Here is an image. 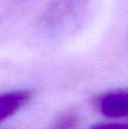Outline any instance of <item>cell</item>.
Wrapping results in <instances>:
<instances>
[{
    "label": "cell",
    "mask_w": 128,
    "mask_h": 129,
    "mask_svg": "<svg viewBox=\"0 0 128 129\" xmlns=\"http://www.w3.org/2000/svg\"><path fill=\"white\" fill-rule=\"evenodd\" d=\"M98 107L100 112L108 118L128 117V88L115 89L101 95Z\"/></svg>",
    "instance_id": "obj_1"
},
{
    "label": "cell",
    "mask_w": 128,
    "mask_h": 129,
    "mask_svg": "<svg viewBox=\"0 0 128 129\" xmlns=\"http://www.w3.org/2000/svg\"><path fill=\"white\" fill-rule=\"evenodd\" d=\"M33 98L31 89H15L0 93V122L13 117Z\"/></svg>",
    "instance_id": "obj_2"
},
{
    "label": "cell",
    "mask_w": 128,
    "mask_h": 129,
    "mask_svg": "<svg viewBox=\"0 0 128 129\" xmlns=\"http://www.w3.org/2000/svg\"><path fill=\"white\" fill-rule=\"evenodd\" d=\"M77 125H78L77 113L73 110H68L59 116L49 129H76Z\"/></svg>",
    "instance_id": "obj_3"
},
{
    "label": "cell",
    "mask_w": 128,
    "mask_h": 129,
    "mask_svg": "<svg viewBox=\"0 0 128 129\" xmlns=\"http://www.w3.org/2000/svg\"><path fill=\"white\" fill-rule=\"evenodd\" d=\"M91 129H128V125L124 123H100Z\"/></svg>",
    "instance_id": "obj_4"
}]
</instances>
